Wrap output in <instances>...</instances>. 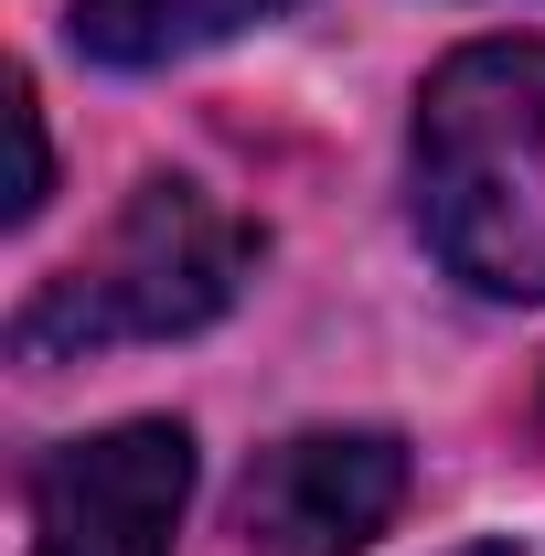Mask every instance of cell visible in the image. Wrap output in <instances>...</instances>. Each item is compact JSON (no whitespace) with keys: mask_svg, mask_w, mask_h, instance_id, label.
Here are the masks:
<instances>
[{"mask_svg":"<svg viewBox=\"0 0 545 556\" xmlns=\"http://www.w3.org/2000/svg\"><path fill=\"white\" fill-rule=\"evenodd\" d=\"M407 503V450L385 428H300L236 492L246 556H364Z\"/></svg>","mask_w":545,"mask_h":556,"instance_id":"obj_4","label":"cell"},{"mask_svg":"<svg viewBox=\"0 0 545 556\" xmlns=\"http://www.w3.org/2000/svg\"><path fill=\"white\" fill-rule=\"evenodd\" d=\"M11 139H22V182H11V225L43 214V182H54V150H43V108H33V75H11Z\"/></svg>","mask_w":545,"mask_h":556,"instance_id":"obj_6","label":"cell"},{"mask_svg":"<svg viewBox=\"0 0 545 556\" xmlns=\"http://www.w3.org/2000/svg\"><path fill=\"white\" fill-rule=\"evenodd\" d=\"M193 492L182 417H129L33 460V556H172Z\"/></svg>","mask_w":545,"mask_h":556,"instance_id":"obj_3","label":"cell"},{"mask_svg":"<svg viewBox=\"0 0 545 556\" xmlns=\"http://www.w3.org/2000/svg\"><path fill=\"white\" fill-rule=\"evenodd\" d=\"M257 247L268 236L246 214H225L204 182H139L129 214L11 311V353L22 364H75V353H107V343L204 332L257 278Z\"/></svg>","mask_w":545,"mask_h":556,"instance_id":"obj_2","label":"cell"},{"mask_svg":"<svg viewBox=\"0 0 545 556\" xmlns=\"http://www.w3.org/2000/svg\"><path fill=\"white\" fill-rule=\"evenodd\" d=\"M471 556H514V546H471Z\"/></svg>","mask_w":545,"mask_h":556,"instance_id":"obj_7","label":"cell"},{"mask_svg":"<svg viewBox=\"0 0 545 556\" xmlns=\"http://www.w3.org/2000/svg\"><path fill=\"white\" fill-rule=\"evenodd\" d=\"M289 0H75V54H97V65H172V54H204L225 33H246V22H268Z\"/></svg>","mask_w":545,"mask_h":556,"instance_id":"obj_5","label":"cell"},{"mask_svg":"<svg viewBox=\"0 0 545 556\" xmlns=\"http://www.w3.org/2000/svg\"><path fill=\"white\" fill-rule=\"evenodd\" d=\"M417 225L481 300H545V43H460L428 75Z\"/></svg>","mask_w":545,"mask_h":556,"instance_id":"obj_1","label":"cell"}]
</instances>
